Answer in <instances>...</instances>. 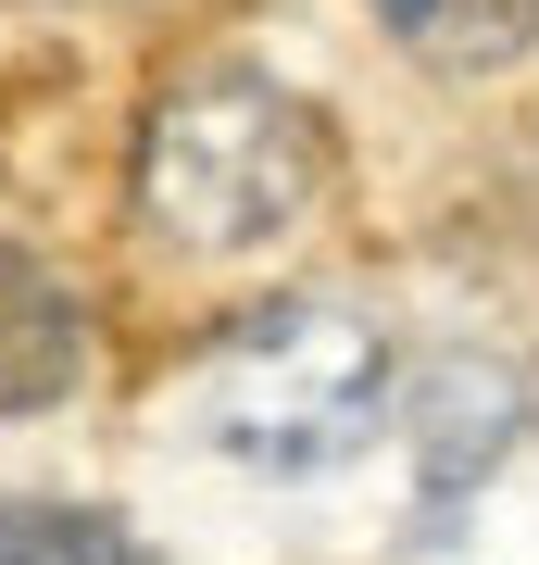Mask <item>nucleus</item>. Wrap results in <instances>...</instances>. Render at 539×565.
<instances>
[{
  "label": "nucleus",
  "instance_id": "423d86ee",
  "mask_svg": "<svg viewBox=\"0 0 539 565\" xmlns=\"http://www.w3.org/2000/svg\"><path fill=\"white\" fill-rule=\"evenodd\" d=\"M0 565H151V541L100 503H0Z\"/></svg>",
  "mask_w": 539,
  "mask_h": 565
},
{
  "label": "nucleus",
  "instance_id": "7ed1b4c3",
  "mask_svg": "<svg viewBox=\"0 0 539 565\" xmlns=\"http://www.w3.org/2000/svg\"><path fill=\"white\" fill-rule=\"evenodd\" d=\"M515 427H527V377H515L502 352H427L414 390H401V440H414L427 515H452L477 478H502Z\"/></svg>",
  "mask_w": 539,
  "mask_h": 565
},
{
  "label": "nucleus",
  "instance_id": "20e7f679",
  "mask_svg": "<svg viewBox=\"0 0 539 565\" xmlns=\"http://www.w3.org/2000/svg\"><path fill=\"white\" fill-rule=\"evenodd\" d=\"M76 377H88V302L51 277L39 252L0 239V415L76 403Z\"/></svg>",
  "mask_w": 539,
  "mask_h": 565
},
{
  "label": "nucleus",
  "instance_id": "f257e3e1",
  "mask_svg": "<svg viewBox=\"0 0 539 565\" xmlns=\"http://www.w3.org/2000/svg\"><path fill=\"white\" fill-rule=\"evenodd\" d=\"M326 202V126L251 63L176 76L139 126V214L188 252H277Z\"/></svg>",
  "mask_w": 539,
  "mask_h": 565
},
{
  "label": "nucleus",
  "instance_id": "39448f33",
  "mask_svg": "<svg viewBox=\"0 0 539 565\" xmlns=\"http://www.w3.org/2000/svg\"><path fill=\"white\" fill-rule=\"evenodd\" d=\"M377 25L440 76H502L539 51V0H377Z\"/></svg>",
  "mask_w": 539,
  "mask_h": 565
},
{
  "label": "nucleus",
  "instance_id": "f03ea898",
  "mask_svg": "<svg viewBox=\"0 0 539 565\" xmlns=\"http://www.w3.org/2000/svg\"><path fill=\"white\" fill-rule=\"evenodd\" d=\"M377 403H389V340L364 327L352 302H251L239 327L201 364V440L251 478H326L377 440Z\"/></svg>",
  "mask_w": 539,
  "mask_h": 565
}]
</instances>
